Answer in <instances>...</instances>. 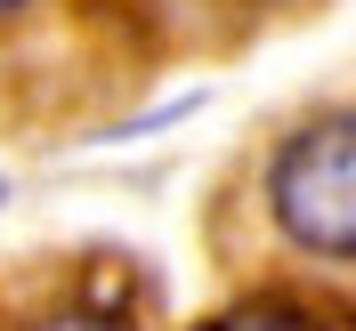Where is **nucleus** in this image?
<instances>
[{
    "instance_id": "2",
    "label": "nucleus",
    "mask_w": 356,
    "mask_h": 331,
    "mask_svg": "<svg viewBox=\"0 0 356 331\" xmlns=\"http://www.w3.org/2000/svg\"><path fill=\"white\" fill-rule=\"evenodd\" d=\"M138 8H154L162 24H259V17H275V0H138Z\"/></svg>"
},
{
    "instance_id": "3",
    "label": "nucleus",
    "mask_w": 356,
    "mask_h": 331,
    "mask_svg": "<svg viewBox=\"0 0 356 331\" xmlns=\"http://www.w3.org/2000/svg\"><path fill=\"white\" fill-rule=\"evenodd\" d=\"M49 24V0H0V49L8 41H33Z\"/></svg>"
},
{
    "instance_id": "4",
    "label": "nucleus",
    "mask_w": 356,
    "mask_h": 331,
    "mask_svg": "<svg viewBox=\"0 0 356 331\" xmlns=\"http://www.w3.org/2000/svg\"><path fill=\"white\" fill-rule=\"evenodd\" d=\"M33 331H122L113 315H97V307H57V315H41Z\"/></svg>"
},
{
    "instance_id": "1",
    "label": "nucleus",
    "mask_w": 356,
    "mask_h": 331,
    "mask_svg": "<svg viewBox=\"0 0 356 331\" xmlns=\"http://www.w3.org/2000/svg\"><path fill=\"white\" fill-rule=\"evenodd\" d=\"M259 219L275 251L324 275H356V105L300 113L259 162Z\"/></svg>"
}]
</instances>
